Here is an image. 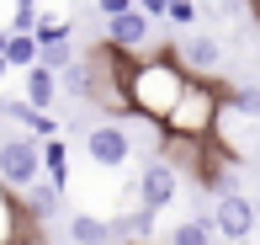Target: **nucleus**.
<instances>
[{"mask_svg":"<svg viewBox=\"0 0 260 245\" xmlns=\"http://www.w3.org/2000/svg\"><path fill=\"white\" fill-rule=\"evenodd\" d=\"M197 75H186V64L175 59V53H154V59H138L127 64V107L138 112L144 123H170L175 107L186 101V91H191Z\"/></svg>","mask_w":260,"mask_h":245,"instance_id":"obj_1","label":"nucleus"},{"mask_svg":"<svg viewBox=\"0 0 260 245\" xmlns=\"http://www.w3.org/2000/svg\"><path fill=\"white\" fill-rule=\"evenodd\" d=\"M223 107H229V86L223 80H191V91H186V101L175 107V118L159 128L165 139H181V144H212L218 139V118Z\"/></svg>","mask_w":260,"mask_h":245,"instance_id":"obj_2","label":"nucleus"},{"mask_svg":"<svg viewBox=\"0 0 260 245\" xmlns=\"http://www.w3.org/2000/svg\"><path fill=\"white\" fill-rule=\"evenodd\" d=\"M0 181L11 192H32L38 181H48V160H43V144L32 133H0Z\"/></svg>","mask_w":260,"mask_h":245,"instance_id":"obj_3","label":"nucleus"},{"mask_svg":"<svg viewBox=\"0 0 260 245\" xmlns=\"http://www.w3.org/2000/svg\"><path fill=\"white\" fill-rule=\"evenodd\" d=\"M149 38H154V21H149L144 11H127V16L106 21V48H117L127 64H138V59H154V53H149Z\"/></svg>","mask_w":260,"mask_h":245,"instance_id":"obj_4","label":"nucleus"},{"mask_svg":"<svg viewBox=\"0 0 260 245\" xmlns=\"http://www.w3.org/2000/svg\"><path fill=\"white\" fill-rule=\"evenodd\" d=\"M85 155L96 160L101 171H122L127 155H133V139H127V128H117V123H96L85 133Z\"/></svg>","mask_w":260,"mask_h":245,"instance_id":"obj_5","label":"nucleus"},{"mask_svg":"<svg viewBox=\"0 0 260 245\" xmlns=\"http://www.w3.org/2000/svg\"><path fill=\"white\" fill-rule=\"evenodd\" d=\"M212 229H218L223 240H250L255 235V203L244 192H229V197H218V208H212Z\"/></svg>","mask_w":260,"mask_h":245,"instance_id":"obj_6","label":"nucleus"},{"mask_svg":"<svg viewBox=\"0 0 260 245\" xmlns=\"http://www.w3.org/2000/svg\"><path fill=\"white\" fill-rule=\"evenodd\" d=\"M175 186H181V176H175V166H170L165 155H154V160L144 166V176H138V203L159 213V208H165V203L175 197Z\"/></svg>","mask_w":260,"mask_h":245,"instance_id":"obj_7","label":"nucleus"},{"mask_svg":"<svg viewBox=\"0 0 260 245\" xmlns=\"http://www.w3.org/2000/svg\"><path fill=\"white\" fill-rule=\"evenodd\" d=\"M170 53L186 64V75H202V80L223 64V43H218V38H207V32H191V38H181Z\"/></svg>","mask_w":260,"mask_h":245,"instance_id":"obj_8","label":"nucleus"},{"mask_svg":"<svg viewBox=\"0 0 260 245\" xmlns=\"http://www.w3.org/2000/svg\"><path fill=\"white\" fill-rule=\"evenodd\" d=\"M32 229H38V219H32L27 208H21V197L0 181V245H32Z\"/></svg>","mask_w":260,"mask_h":245,"instance_id":"obj_9","label":"nucleus"},{"mask_svg":"<svg viewBox=\"0 0 260 245\" xmlns=\"http://www.w3.org/2000/svg\"><path fill=\"white\" fill-rule=\"evenodd\" d=\"M58 91H64V86H58V75H53L48 64H32L27 75H21V101H27V107H38V112H48V107H53Z\"/></svg>","mask_w":260,"mask_h":245,"instance_id":"obj_10","label":"nucleus"},{"mask_svg":"<svg viewBox=\"0 0 260 245\" xmlns=\"http://www.w3.org/2000/svg\"><path fill=\"white\" fill-rule=\"evenodd\" d=\"M69 240H75V245H112L117 224L101 219V213H69Z\"/></svg>","mask_w":260,"mask_h":245,"instance_id":"obj_11","label":"nucleus"},{"mask_svg":"<svg viewBox=\"0 0 260 245\" xmlns=\"http://www.w3.org/2000/svg\"><path fill=\"white\" fill-rule=\"evenodd\" d=\"M38 53H43L38 32H11L6 38V69H21V75H27V69L38 64Z\"/></svg>","mask_w":260,"mask_h":245,"instance_id":"obj_12","label":"nucleus"},{"mask_svg":"<svg viewBox=\"0 0 260 245\" xmlns=\"http://www.w3.org/2000/svg\"><path fill=\"white\" fill-rule=\"evenodd\" d=\"M58 192H64L58 181H38L32 192H21V208H27V213L38 219V224H48V219L58 213Z\"/></svg>","mask_w":260,"mask_h":245,"instance_id":"obj_13","label":"nucleus"},{"mask_svg":"<svg viewBox=\"0 0 260 245\" xmlns=\"http://www.w3.org/2000/svg\"><path fill=\"white\" fill-rule=\"evenodd\" d=\"M38 43H43L38 64H48L53 75H64V69L75 64V38H69V32H53V38H38Z\"/></svg>","mask_w":260,"mask_h":245,"instance_id":"obj_14","label":"nucleus"},{"mask_svg":"<svg viewBox=\"0 0 260 245\" xmlns=\"http://www.w3.org/2000/svg\"><path fill=\"white\" fill-rule=\"evenodd\" d=\"M212 235H218V229H212V213H207V219H186V224H175L165 245H212Z\"/></svg>","mask_w":260,"mask_h":245,"instance_id":"obj_15","label":"nucleus"},{"mask_svg":"<svg viewBox=\"0 0 260 245\" xmlns=\"http://www.w3.org/2000/svg\"><path fill=\"white\" fill-rule=\"evenodd\" d=\"M58 86H64L69 96H85L90 101V86H96V80H90V59H75L64 75H58Z\"/></svg>","mask_w":260,"mask_h":245,"instance_id":"obj_16","label":"nucleus"},{"mask_svg":"<svg viewBox=\"0 0 260 245\" xmlns=\"http://www.w3.org/2000/svg\"><path fill=\"white\" fill-rule=\"evenodd\" d=\"M43 160H48V181H58V186H64L69 181V155H64V144H58V139H48V144H43Z\"/></svg>","mask_w":260,"mask_h":245,"instance_id":"obj_17","label":"nucleus"},{"mask_svg":"<svg viewBox=\"0 0 260 245\" xmlns=\"http://www.w3.org/2000/svg\"><path fill=\"white\" fill-rule=\"evenodd\" d=\"M229 101L244 112V118H260V86H234V91H229Z\"/></svg>","mask_w":260,"mask_h":245,"instance_id":"obj_18","label":"nucleus"},{"mask_svg":"<svg viewBox=\"0 0 260 245\" xmlns=\"http://www.w3.org/2000/svg\"><path fill=\"white\" fill-rule=\"evenodd\" d=\"M170 21L175 27H191L197 21V0H170Z\"/></svg>","mask_w":260,"mask_h":245,"instance_id":"obj_19","label":"nucleus"},{"mask_svg":"<svg viewBox=\"0 0 260 245\" xmlns=\"http://www.w3.org/2000/svg\"><path fill=\"white\" fill-rule=\"evenodd\" d=\"M96 11L106 21H117V16H127V11H138V0H96Z\"/></svg>","mask_w":260,"mask_h":245,"instance_id":"obj_20","label":"nucleus"},{"mask_svg":"<svg viewBox=\"0 0 260 245\" xmlns=\"http://www.w3.org/2000/svg\"><path fill=\"white\" fill-rule=\"evenodd\" d=\"M138 11H144L149 21H159V16H170V0H138Z\"/></svg>","mask_w":260,"mask_h":245,"instance_id":"obj_21","label":"nucleus"}]
</instances>
